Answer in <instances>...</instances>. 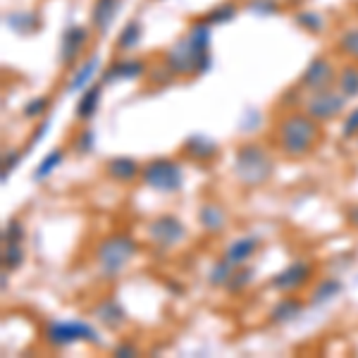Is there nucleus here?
Masks as SVG:
<instances>
[{"instance_id": "1", "label": "nucleus", "mask_w": 358, "mask_h": 358, "mask_svg": "<svg viewBox=\"0 0 358 358\" xmlns=\"http://www.w3.org/2000/svg\"><path fill=\"white\" fill-rule=\"evenodd\" d=\"M210 36L213 24L199 20L189 27L187 36L177 38L165 50V67L175 77H192V74H206L213 65L210 55Z\"/></svg>"}, {"instance_id": "2", "label": "nucleus", "mask_w": 358, "mask_h": 358, "mask_svg": "<svg viewBox=\"0 0 358 358\" xmlns=\"http://www.w3.org/2000/svg\"><path fill=\"white\" fill-rule=\"evenodd\" d=\"M275 141L282 155L287 158H306L320 141V127L317 120L310 117L308 113L287 110L277 120L275 127Z\"/></svg>"}, {"instance_id": "3", "label": "nucleus", "mask_w": 358, "mask_h": 358, "mask_svg": "<svg viewBox=\"0 0 358 358\" xmlns=\"http://www.w3.org/2000/svg\"><path fill=\"white\" fill-rule=\"evenodd\" d=\"M232 172L244 187H261L275 175V160L263 143L246 141L234 151Z\"/></svg>"}, {"instance_id": "4", "label": "nucleus", "mask_w": 358, "mask_h": 358, "mask_svg": "<svg viewBox=\"0 0 358 358\" xmlns=\"http://www.w3.org/2000/svg\"><path fill=\"white\" fill-rule=\"evenodd\" d=\"M136 251H138V244L134 241V236H129L124 232L103 236L94 251L98 273H101V277H106V280H113V277H117L127 265L134 261Z\"/></svg>"}, {"instance_id": "5", "label": "nucleus", "mask_w": 358, "mask_h": 358, "mask_svg": "<svg viewBox=\"0 0 358 358\" xmlns=\"http://www.w3.org/2000/svg\"><path fill=\"white\" fill-rule=\"evenodd\" d=\"M43 337L53 349H69V346L86 342L101 346V332L91 325L89 320H82V317H57V320H50L43 330Z\"/></svg>"}, {"instance_id": "6", "label": "nucleus", "mask_w": 358, "mask_h": 358, "mask_svg": "<svg viewBox=\"0 0 358 358\" xmlns=\"http://www.w3.org/2000/svg\"><path fill=\"white\" fill-rule=\"evenodd\" d=\"M141 182L151 192L177 194L184 187V167L172 158H153L141 167Z\"/></svg>"}, {"instance_id": "7", "label": "nucleus", "mask_w": 358, "mask_h": 358, "mask_svg": "<svg viewBox=\"0 0 358 358\" xmlns=\"http://www.w3.org/2000/svg\"><path fill=\"white\" fill-rule=\"evenodd\" d=\"M346 101H349V98H346L342 91L330 86V89L315 91V94H310L306 98L303 110L313 120H317V122H327V120H334L344 113Z\"/></svg>"}, {"instance_id": "8", "label": "nucleus", "mask_w": 358, "mask_h": 358, "mask_svg": "<svg viewBox=\"0 0 358 358\" xmlns=\"http://www.w3.org/2000/svg\"><path fill=\"white\" fill-rule=\"evenodd\" d=\"M148 241L158 248H175L187 239V227L177 215H158L146 227Z\"/></svg>"}, {"instance_id": "9", "label": "nucleus", "mask_w": 358, "mask_h": 358, "mask_svg": "<svg viewBox=\"0 0 358 358\" xmlns=\"http://www.w3.org/2000/svg\"><path fill=\"white\" fill-rule=\"evenodd\" d=\"M337 82V69H334L332 60L325 55H317L308 62V67L303 69L301 79H299V86L308 94H315V91L330 89Z\"/></svg>"}, {"instance_id": "10", "label": "nucleus", "mask_w": 358, "mask_h": 358, "mask_svg": "<svg viewBox=\"0 0 358 358\" xmlns=\"http://www.w3.org/2000/svg\"><path fill=\"white\" fill-rule=\"evenodd\" d=\"M310 277H313V265L308 261H303V258H299V261H292L285 270H280V273L270 280V289H275L280 294L299 292L308 285Z\"/></svg>"}, {"instance_id": "11", "label": "nucleus", "mask_w": 358, "mask_h": 358, "mask_svg": "<svg viewBox=\"0 0 358 358\" xmlns=\"http://www.w3.org/2000/svg\"><path fill=\"white\" fill-rule=\"evenodd\" d=\"M91 41V29H86L82 24H72L65 29L60 38V62L65 67H72L74 62L82 57L86 50V45Z\"/></svg>"}, {"instance_id": "12", "label": "nucleus", "mask_w": 358, "mask_h": 358, "mask_svg": "<svg viewBox=\"0 0 358 358\" xmlns=\"http://www.w3.org/2000/svg\"><path fill=\"white\" fill-rule=\"evenodd\" d=\"M148 72L146 62L138 60V57H122V60L110 62L101 74L103 84H117V82H134V79L143 77Z\"/></svg>"}, {"instance_id": "13", "label": "nucleus", "mask_w": 358, "mask_h": 358, "mask_svg": "<svg viewBox=\"0 0 358 358\" xmlns=\"http://www.w3.org/2000/svg\"><path fill=\"white\" fill-rule=\"evenodd\" d=\"M122 5L124 0H94V5H91V29L98 36H106L110 31Z\"/></svg>"}, {"instance_id": "14", "label": "nucleus", "mask_w": 358, "mask_h": 358, "mask_svg": "<svg viewBox=\"0 0 358 358\" xmlns=\"http://www.w3.org/2000/svg\"><path fill=\"white\" fill-rule=\"evenodd\" d=\"M182 153L184 158L194 160V163H208V160H213L220 153V146H217V141H213L206 134H192L182 143Z\"/></svg>"}, {"instance_id": "15", "label": "nucleus", "mask_w": 358, "mask_h": 358, "mask_svg": "<svg viewBox=\"0 0 358 358\" xmlns=\"http://www.w3.org/2000/svg\"><path fill=\"white\" fill-rule=\"evenodd\" d=\"M261 248V236L258 234H246L239 236V239L229 241V246L224 248V258L234 265V268H241L256 256V251Z\"/></svg>"}, {"instance_id": "16", "label": "nucleus", "mask_w": 358, "mask_h": 358, "mask_svg": "<svg viewBox=\"0 0 358 358\" xmlns=\"http://www.w3.org/2000/svg\"><path fill=\"white\" fill-rule=\"evenodd\" d=\"M94 317L98 322H103L108 330H120L127 322V310L115 296H108V299H101V301L94 306Z\"/></svg>"}, {"instance_id": "17", "label": "nucleus", "mask_w": 358, "mask_h": 358, "mask_svg": "<svg viewBox=\"0 0 358 358\" xmlns=\"http://www.w3.org/2000/svg\"><path fill=\"white\" fill-rule=\"evenodd\" d=\"M141 167L143 165H138L129 155H115L106 163V175L117 184H129L136 177H141Z\"/></svg>"}, {"instance_id": "18", "label": "nucleus", "mask_w": 358, "mask_h": 358, "mask_svg": "<svg viewBox=\"0 0 358 358\" xmlns=\"http://www.w3.org/2000/svg\"><path fill=\"white\" fill-rule=\"evenodd\" d=\"M199 222L208 234H220L227 227V210L215 201H206L199 208Z\"/></svg>"}, {"instance_id": "19", "label": "nucleus", "mask_w": 358, "mask_h": 358, "mask_svg": "<svg viewBox=\"0 0 358 358\" xmlns=\"http://www.w3.org/2000/svg\"><path fill=\"white\" fill-rule=\"evenodd\" d=\"M98 69H101V55L94 53L86 62L79 65V69H74L72 79L67 82V91L69 94H82V91L89 89L91 84H94Z\"/></svg>"}, {"instance_id": "20", "label": "nucleus", "mask_w": 358, "mask_h": 358, "mask_svg": "<svg viewBox=\"0 0 358 358\" xmlns=\"http://www.w3.org/2000/svg\"><path fill=\"white\" fill-rule=\"evenodd\" d=\"M103 86H106L103 82H94L89 89L82 91V96H79V101H77V110H74L79 122H89V120L98 113L101 101H103Z\"/></svg>"}, {"instance_id": "21", "label": "nucleus", "mask_w": 358, "mask_h": 358, "mask_svg": "<svg viewBox=\"0 0 358 358\" xmlns=\"http://www.w3.org/2000/svg\"><path fill=\"white\" fill-rule=\"evenodd\" d=\"M5 27H10V31L15 34H34L43 27V20L38 13L34 10H15V13H8L3 17Z\"/></svg>"}, {"instance_id": "22", "label": "nucleus", "mask_w": 358, "mask_h": 358, "mask_svg": "<svg viewBox=\"0 0 358 358\" xmlns=\"http://www.w3.org/2000/svg\"><path fill=\"white\" fill-rule=\"evenodd\" d=\"M303 313V301L301 299H294V296H285L280 299L273 308H270V322L273 325H287V322H294L299 315Z\"/></svg>"}, {"instance_id": "23", "label": "nucleus", "mask_w": 358, "mask_h": 358, "mask_svg": "<svg viewBox=\"0 0 358 358\" xmlns=\"http://www.w3.org/2000/svg\"><path fill=\"white\" fill-rule=\"evenodd\" d=\"M342 292H344V282L339 277H322V280H317L313 292H310V306L320 308V306L332 303Z\"/></svg>"}, {"instance_id": "24", "label": "nucleus", "mask_w": 358, "mask_h": 358, "mask_svg": "<svg viewBox=\"0 0 358 358\" xmlns=\"http://www.w3.org/2000/svg\"><path fill=\"white\" fill-rule=\"evenodd\" d=\"M62 163H65V148H53V151H48L41 158V163H38L36 167H34V175H31V179L34 182H45L53 172L60 167Z\"/></svg>"}, {"instance_id": "25", "label": "nucleus", "mask_w": 358, "mask_h": 358, "mask_svg": "<svg viewBox=\"0 0 358 358\" xmlns=\"http://www.w3.org/2000/svg\"><path fill=\"white\" fill-rule=\"evenodd\" d=\"M141 38H143V24L138 20H129L124 24V29L120 31V36H117V50H134L138 43H141Z\"/></svg>"}, {"instance_id": "26", "label": "nucleus", "mask_w": 358, "mask_h": 358, "mask_svg": "<svg viewBox=\"0 0 358 358\" xmlns=\"http://www.w3.org/2000/svg\"><path fill=\"white\" fill-rule=\"evenodd\" d=\"M234 265L227 261V258H217L215 263L210 265V270H208V285L210 287H227V282H229V277L234 275Z\"/></svg>"}, {"instance_id": "27", "label": "nucleus", "mask_w": 358, "mask_h": 358, "mask_svg": "<svg viewBox=\"0 0 358 358\" xmlns=\"http://www.w3.org/2000/svg\"><path fill=\"white\" fill-rule=\"evenodd\" d=\"M337 89L346 98L358 96V65H344L337 74Z\"/></svg>"}, {"instance_id": "28", "label": "nucleus", "mask_w": 358, "mask_h": 358, "mask_svg": "<svg viewBox=\"0 0 358 358\" xmlns=\"http://www.w3.org/2000/svg\"><path fill=\"white\" fill-rule=\"evenodd\" d=\"M236 13H239V5L232 3V0H227V3H220L217 8H213L210 13H208L203 20L208 22V24H227V22H232Z\"/></svg>"}, {"instance_id": "29", "label": "nucleus", "mask_w": 358, "mask_h": 358, "mask_svg": "<svg viewBox=\"0 0 358 358\" xmlns=\"http://www.w3.org/2000/svg\"><path fill=\"white\" fill-rule=\"evenodd\" d=\"M253 277H256V268L241 265V268H236L234 275L229 277V282H227V287H224V289H227L229 294H241L253 282Z\"/></svg>"}, {"instance_id": "30", "label": "nucleus", "mask_w": 358, "mask_h": 358, "mask_svg": "<svg viewBox=\"0 0 358 358\" xmlns=\"http://www.w3.org/2000/svg\"><path fill=\"white\" fill-rule=\"evenodd\" d=\"M294 24H299L303 31H308V34H322V29H325V20H322L317 13H313V10H301V13L294 15Z\"/></svg>"}, {"instance_id": "31", "label": "nucleus", "mask_w": 358, "mask_h": 358, "mask_svg": "<svg viewBox=\"0 0 358 358\" xmlns=\"http://www.w3.org/2000/svg\"><path fill=\"white\" fill-rule=\"evenodd\" d=\"M337 48H339V53H342V55L351 57L354 62H358V27L346 29L342 36H339Z\"/></svg>"}, {"instance_id": "32", "label": "nucleus", "mask_w": 358, "mask_h": 358, "mask_svg": "<svg viewBox=\"0 0 358 358\" xmlns=\"http://www.w3.org/2000/svg\"><path fill=\"white\" fill-rule=\"evenodd\" d=\"M24 263V244L22 241H13V244H5L3 251V268L5 270H17Z\"/></svg>"}, {"instance_id": "33", "label": "nucleus", "mask_w": 358, "mask_h": 358, "mask_svg": "<svg viewBox=\"0 0 358 358\" xmlns=\"http://www.w3.org/2000/svg\"><path fill=\"white\" fill-rule=\"evenodd\" d=\"M48 108H50V96H36V98H31L24 108H22V117H27V120L45 117Z\"/></svg>"}, {"instance_id": "34", "label": "nucleus", "mask_w": 358, "mask_h": 358, "mask_svg": "<svg viewBox=\"0 0 358 358\" xmlns=\"http://www.w3.org/2000/svg\"><path fill=\"white\" fill-rule=\"evenodd\" d=\"M94 146H96V134L91 127H84V129H79V134L74 136L72 141V148L77 155H89L94 153Z\"/></svg>"}, {"instance_id": "35", "label": "nucleus", "mask_w": 358, "mask_h": 358, "mask_svg": "<svg viewBox=\"0 0 358 358\" xmlns=\"http://www.w3.org/2000/svg\"><path fill=\"white\" fill-rule=\"evenodd\" d=\"M29 153V148H13V151H8L5 153V158H3V175H0V182L3 184H8V179L10 175L17 170V165L22 163V158Z\"/></svg>"}, {"instance_id": "36", "label": "nucleus", "mask_w": 358, "mask_h": 358, "mask_svg": "<svg viewBox=\"0 0 358 358\" xmlns=\"http://www.w3.org/2000/svg\"><path fill=\"white\" fill-rule=\"evenodd\" d=\"M246 10L253 15H261V17H270L280 13V3L277 0H248Z\"/></svg>"}, {"instance_id": "37", "label": "nucleus", "mask_w": 358, "mask_h": 358, "mask_svg": "<svg viewBox=\"0 0 358 358\" xmlns=\"http://www.w3.org/2000/svg\"><path fill=\"white\" fill-rule=\"evenodd\" d=\"M27 236V229L24 224H22L20 220H8L3 227V244H13V241H24Z\"/></svg>"}, {"instance_id": "38", "label": "nucleus", "mask_w": 358, "mask_h": 358, "mask_svg": "<svg viewBox=\"0 0 358 358\" xmlns=\"http://www.w3.org/2000/svg\"><path fill=\"white\" fill-rule=\"evenodd\" d=\"M239 124H241V131H256V129H261V113L256 110V108H246L244 115H241V120H239Z\"/></svg>"}, {"instance_id": "39", "label": "nucleus", "mask_w": 358, "mask_h": 358, "mask_svg": "<svg viewBox=\"0 0 358 358\" xmlns=\"http://www.w3.org/2000/svg\"><path fill=\"white\" fill-rule=\"evenodd\" d=\"M342 136L344 138H358V106L351 110L349 115L344 117V124H342Z\"/></svg>"}, {"instance_id": "40", "label": "nucleus", "mask_w": 358, "mask_h": 358, "mask_svg": "<svg viewBox=\"0 0 358 358\" xmlns=\"http://www.w3.org/2000/svg\"><path fill=\"white\" fill-rule=\"evenodd\" d=\"M48 131H50V117H41V122L36 124V129H34V134H31V138H29V143H27L29 151H31L36 143H41Z\"/></svg>"}, {"instance_id": "41", "label": "nucleus", "mask_w": 358, "mask_h": 358, "mask_svg": "<svg viewBox=\"0 0 358 358\" xmlns=\"http://www.w3.org/2000/svg\"><path fill=\"white\" fill-rule=\"evenodd\" d=\"M301 86H294V89L287 91L285 96H282V101H280V106L285 108V110H292V108H296V103H299V94H301Z\"/></svg>"}, {"instance_id": "42", "label": "nucleus", "mask_w": 358, "mask_h": 358, "mask_svg": "<svg viewBox=\"0 0 358 358\" xmlns=\"http://www.w3.org/2000/svg\"><path fill=\"white\" fill-rule=\"evenodd\" d=\"M113 356H138V346L131 342H120L113 349Z\"/></svg>"}, {"instance_id": "43", "label": "nucleus", "mask_w": 358, "mask_h": 358, "mask_svg": "<svg viewBox=\"0 0 358 358\" xmlns=\"http://www.w3.org/2000/svg\"><path fill=\"white\" fill-rule=\"evenodd\" d=\"M346 220H349V224H354V227H358V203L351 206L349 210H346Z\"/></svg>"}, {"instance_id": "44", "label": "nucleus", "mask_w": 358, "mask_h": 358, "mask_svg": "<svg viewBox=\"0 0 358 358\" xmlns=\"http://www.w3.org/2000/svg\"><path fill=\"white\" fill-rule=\"evenodd\" d=\"M356 13H358V5H356Z\"/></svg>"}]
</instances>
